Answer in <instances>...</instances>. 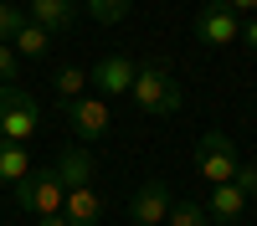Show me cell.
Wrapping results in <instances>:
<instances>
[{
    "instance_id": "obj_13",
    "label": "cell",
    "mask_w": 257,
    "mask_h": 226,
    "mask_svg": "<svg viewBox=\"0 0 257 226\" xmlns=\"http://www.w3.org/2000/svg\"><path fill=\"white\" fill-rule=\"evenodd\" d=\"M26 175H31V154H26V144L0 139V185H21Z\"/></svg>"
},
{
    "instance_id": "obj_2",
    "label": "cell",
    "mask_w": 257,
    "mask_h": 226,
    "mask_svg": "<svg viewBox=\"0 0 257 226\" xmlns=\"http://www.w3.org/2000/svg\"><path fill=\"white\" fill-rule=\"evenodd\" d=\"M11 190H16V205L31 216H62V200H67V185H62L57 164H41V170L31 164V175L21 185H11Z\"/></svg>"
},
{
    "instance_id": "obj_1",
    "label": "cell",
    "mask_w": 257,
    "mask_h": 226,
    "mask_svg": "<svg viewBox=\"0 0 257 226\" xmlns=\"http://www.w3.org/2000/svg\"><path fill=\"white\" fill-rule=\"evenodd\" d=\"M128 98L139 103V113H155V118H165V113H180V82H175V72L165 67V62H139V72H134V88H128Z\"/></svg>"
},
{
    "instance_id": "obj_23",
    "label": "cell",
    "mask_w": 257,
    "mask_h": 226,
    "mask_svg": "<svg viewBox=\"0 0 257 226\" xmlns=\"http://www.w3.org/2000/svg\"><path fill=\"white\" fill-rule=\"evenodd\" d=\"M242 36H247V47L257 52V21H247V26H242Z\"/></svg>"
},
{
    "instance_id": "obj_21",
    "label": "cell",
    "mask_w": 257,
    "mask_h": 226,
    "mask_svg": "<svg viewBox=\"0 0 257 226\" xmlns=\"http://www.w3.org/2000/svg\"><path fill=\"white\" fill-rule=\"evenodd\" d=\"M16 98H21V88H16V82H0V118L16 108Z\"/></svg>"
},
{
    "instance_id": "obj_18",
    "label": "cell",
    "mask_w": 257,
    "mask_h": 226,
    "mask_svg": "<svg viewBox=\"0 0 257 226\" xmlns=\"http://www.w3.org/2000/svg\"><path fill=\"white\" fill-rule=\"evenodd\" d=\"M21 26H26V11L0 0V41H16V31H21Z\"/></svg>"
},
{
    "instance_id": "obj_22",
    "label": "cell",
    "mask_w": 257,
    "mask_h": 226,
    "mask_svg": "<svg viewBox=\"0 0 257 226\" xmlns=\"http://www.w3.org/2000/svg\"><path fill=\"white\" fill-rule=\"evenodd\" d=\"M226 6L237 11V16H252V11H257V0H226Z\"/></svg>"
},
{
    "instance_id": "obj_12",
    "label": "cell",
    "mask_w": 257,
    "mask_h": 226,
    "mask_svg": "<svg viewBox=\"0 0 257 226\" xmlns=\"http://www.w3.org/2000/svg\"><path fill=\"white\" fill-rule=\"evenodd\" d=\"M206 216H211V226H231V221H242V216H247V195L237 190V185H211Z\"/></svg>"
},
{
    "instance_id": "obj_15",
    "label": "cell",
    "mask_w": 257,
    "mask_h": 226,
    "mask_svg": "<svg viewBox=\"0 0 257 226\" xmlns=\"http://www.w3.org/2000/svg\"><path fill=\"white\" fill-rule=\"evenodd\" d=\"M11 47H16V57H21V62H26V57H47V47H52V31H41L36 21H26V26L16 31V41H11Z\"/></svg>"
},
{
    "instance_id": "obj_7",
    "label": "cell",
    "mask_w": 257,
    "mask_h": 226,
    "mask_svg": "<svg viewBox=\"0 0 257 226\" xmlns=\"http://www.w3.org/2000/svg\"><path fill=\"white\" fill-rule=\"evenodd\" d=\"M134 72H139V62L134 57H123V52H108V57H98L88 77H93V88L98 93H108V98H123L128 88H134Z\"/></svg>"
},
{
    "instance_id": "obj_19",
    "label": "cell",
    "mask_w": 257,
    "mask_h": 226,
    "mask_svg": "<svg viewBox=\"0 0 257 226\" xmlns=\"http://www.w3.org/2000/svg\"><path fill=\"white\" fill-rule=\"evenodd\" d=\"M16 72H21V57L11 41H0V82H16Z\"/></svg>"
},
{
    "instance_id": "obj_10",
    "label": "cell",
    "mask_w": 257,
    "mask_h": 226,
    "mask_svg": "<svg viewBox=\"0 0 257 226\" xmlns=\"http://www.w3.org/2000/svg\"><path fill=\"white\" fill-rule=\"evenodd\" d=\"M62 216L72 226H103V195L93 185H77V190H67V200H62Z\"/></svg>"
},
{
    "instance_id": "obj_17",
    "label": "cell",
    "mask_w": 257,
    "mask_h": 226,
    "mask_svg": "<svg viewBox=\"0 0 257 226\" xmlns=\"http://www.w3.org/2000/svg\"><path fill=\"white\" fill-rule=\"evenodd\" d=\"M165 226H211V216H206V205H196V200H175V211H170Z\"/></svg>"
},
{
    "instance_id": "obj_24",
    "label": "cell",
    "mask_w": 257,
    "mask_h": 226,
    "mask_svg": "<svg viewBox=\"0 0 257 226\" xmlns=\"http://www.w3.org/2000/svg\"><path fill=\"white\" fill-rule=\"evenodd\" d=\"M36 226H72L67 216H36Z\"/></svg>"
},
{
    "instance_id": "obj_6",
    "label": "cell",
    "mask_w": 257,
    "mask_h": 226,
    "mask_svg": "<svg viewBox=\"0 0 257 226\" xmlns=\"http://www.w3.org/2000/svg\"><path fill=\"white\" fill-rule=\"evenodd\" d=\"M62 113H67V123H72V134L77 139H108V129H113V113H108V103L103 98H72V103H62Z\"/></svg>"
},
{
    "instance_id": "obj_5",
    "label": "cell",
    "mask_w": 257,
    "mask_h": 226,
    "mask_svg": "<svg viewBox=\"0 0 257 226\" xmlns=\"http://www.w3.org/2000/svg\"><path fill=\"white\" fill-rule=\"evenodd\" d=\"M170 211H175V195H170L165 180H144L134 190V200H128V221L134 226H165Z\"/></svg>"
},
{
    "instance_id": "obj_3",
    "label": "cell",
    "mask_w": 257,
    "mask_h": 226,
    "mask_svg": "<svg viewBox=\"0 0 257 226\" xmlns=\"http://www.w3.org/2000/svg\"><path fill=\"white\" fill-rule=\"evenodd\" d=\"M237 164H242V154H237V144H231L221 129H211V134L196 139V170H201V180H211V185H231Z\"/></svg>"
},
{
    "instance_id": "obj_16",
    "label": "cell",
    "mask_w": 257,
    "mask_h": 226,
    "mask_svg": "<svg viewBox=\"0 0 257 226\" xmlns=\"http://www.w3.org/2000/svg\"><path fill=\"white\" fill-rule=\"evenodd\" d=\"M128 6H134V0H82V11H88L93 21H103V26L123 21V16H128Z\"/></svg>"
},
{
    "instance_id": "obj_8",
    "label": "cell",
    "mask_w": 257,
    "mask_h": 226,
    "mask_svg": "<svg viewBox=\"0 0 257 226\" xmlns=\"http://www.w3.org/2000/svg\"><path fill=\"white\" fill-rule=\"evenodd\" d=\"M36 134H41V103H36L31 93H21V98H16V108L0 118V139L26 144V139H36Z\"/></svg>"
},
{
    "instance_id": "obj_9",
    "label": "cell",
    "mask_w": 257,
    "mask_h": 226,
    "mask_svg": "<svg viewBox=\"0 0 257 226\" xmlns=\"http://www.w3.org/2000/svg\"><path fill=\"white\" fill-rule=\"evenodd\" d=\"M77 16H82L77 0H31L26 6V21H36L41 31H67Z\"/></svg>"
},
{
    "instance_id": "obj_14",
    "label": "cell",
    "mask_w": 257,
    "mask_h": 226,
    "mask_svg": "<svg viewBox=\"0 0 257 226\" xmlns=\"http://www.w3.org/2000/svg\"><path fill=\"white\" fill-rule=\"evenodd\" d=\"M52 88H57V98H62V103H72V98H82V93L93 88V77H88V67H77V62H67V67H57Z\"/></svg>"
},
{
    "instance_id": "obj_20",
    "label": "cell",
    "mask_w": 257,
    "mask_h": 226,
    "mask_svg": "<svg viewBox=\"0 0 257 226\" xmlns=\"http://www.w3.org/2000/svg\"><path fill=\"white\" fill-rule=\"evenodd\" d=\"M231 185H237L242 195H257V164H237V175H231Z\"/></svg>"
},
{
    "instance_id": "obj_4",
    "label": "cell",
    "mask_w": 257,
    "mask_h": 226,
    "mask_svg": "<svg viewBox=\"0 0 257 226\" xmlns=\"http://www.w3.org/2000/svg\"><path fill=\"white\" fill-rule=\"evenodd\" d=\"M196 41L201 47H237L242 41V16L226 0H206L201 16H196Z\"/></svg>"
},
{
    "instance_id": "obj_11",
    "label": "cell",
    "mask_w": 257,
    "mask_h": 226,
    "mask_svg": "<svg viewBox=\"0 0 257 226\" xmlns=\"http://www.w3.org/2000/svg\"><path fill=\"white\" fill-rule=\"evenodd\" d=\"M93 149L88 144H67V149H62V159H57V175H62V185H67V190H77V185H93Z\"/></svg>"
}]
</instances>
